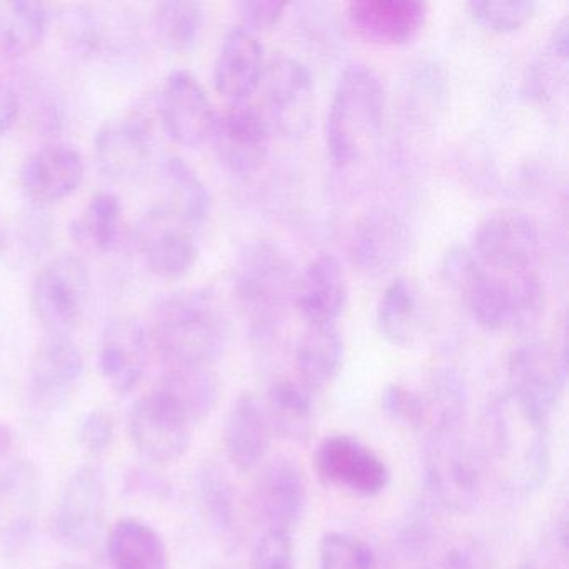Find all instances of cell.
Instances as JSON below:
<instances>
[{"label": "cell", "instance_id": "4316f807", "mask_svg": "<svg viewBox=\"0 0 569 569\" xmlns=\"http://www.w3.org/2000/svg\"><path fill=\"white\" fill-rule=\"evenodd\" d=\"M272 432L264 402L258 396L241 395L232 405L224 426V448L238 471L258 468L271 448Z\"/></svg>", "mask_w": 569, "mask_h": 569}, {"label": "cell", "instance_id": "277c9868", "mask_svg": "<svg viewBox=\"0 0 569 569\" xmlns=\"http://www.w3.org/2000/svg\"><path fill=\"white\" fill-rule=\"evenodd\" d=\"M298 269L278 242L256 239L239 251L232 269V291L249 335L268 342L284 325L295 305Z\"/></svg>", "mask_w": 569, "mask_h": 569}, {"label": "cell", "instance_id": "e0dca14e", "mask_svg": "<svg viewBox=\"0 0 569 569\" xmlns=\"http://www.w3.org/2000/svg\"><path fill=\"white\" fill-rule=\"evenodd\" d=\"M158 111L166 136L184 148L209 141L218 114L204 86L189 71H174L166 78Z\"/></svg>", "mask_w": 569, "mask_h": 569}, {"label": "cell", "instance_id": "5b68a950", "mask_svg": "<svg viewBox=\"0 0 569 569\" xmlns=\"http://www.w3.org/2000/svg\"><path fill=\"white\" fill-rule=\"evenodd\" d=\"M386 91L368 64H351L338 79L325 122L326 148L338 168L358 162L381 134Z\"/></svg>", "mask_w": 569, "mask_h": 569}, {"label": "cell", "instance_id": "4fadbf2b", "mask_svg": "<svg viewBox=\"0 0 569 569\" xmlns=\"http://www.w3.org/2000/svg\"><path fill=\"white\" fill-rule=\"evenodd\" d=\"M315 468L322 481L359 498H376L391 482L385 459L351 435L322 439L316 448Z\"/></svg>", "mask_w": 569, "mask_h": 569}, {"label": "cell", "instance_id": "f1b7e54d", "mask_svg": "<svg viewBox=\"0 0 569 569\" xmlns=\"http://www.w3.org/2000/svg\"><path fill=\"white\" fill-rule=\"evenodd\" d=\"M161 181L166 194L162 208L198 232L208 222L212 208L204 179L181 156H169L161 164Z\"/></svg>", "mask_w": 569, "mask_h": 569}, {"label": "cell", "instance_id": "ffe728a7", "mask_svg": "<svg viewBox=\"0 0 569 569\" xmlns=\"http://www.w3.org/2000/svg\"><path fill=\"white\" fill-rule=\"evenodd\" d=\"M148 326L131 315H119L106 322L99 342V371L109 388L129 395L138 388L148 368Z\"/></svg>", "mask_w": 569, "mask_h": 569}, {"label": "cell", "instance_id": "9a60e30c", "mask_svg": "<svg viewBox=\"0 0 569 569\" xmlns=\"http://www.w3.org/2000/svg\"><path fill=\"white\" fill-rule=\"evenodd\" d=\"M154 151V128L142 111L108 119L94 139V158L106 178L132 181L148 169Z\"/></svg>", "mask_w": 569, "mask_h": 569}, {"label": "cell", "instance_id": "d6986e66", "mask_svg": "<svg viewBox=\"0 0 569 569\" xmlns=\"http://www.w3.org/2000/svg\"><path fill=\"white\" fill-rule=\"evenodd\" d=\"M409 226L388 208L365 212L352 226L348 241L349 261L368 276L398 268L411 251Z\"/></svg>", "mask_w": 569, "mask_h": 569}, {"label": "cell", "instance_id": "52a82bcc", "mask_svg": "<svg viewBox=\"0 0 569 569\" xmlns=\"http://www.w3.org/2000/svg\"><path fill=\"white\" fill-rule=\"evenodd\" d=\"M89 272L74 256H59L42 266L32 281L29 305L48 336L71 338L84 319Z\"/></svg>", "mask_w": 569, "mask_h": 569}, {"label": "cell", "instance_id": "d4e9b609", "mask_svg": "<svg viewBox=\"0 0 569 569\" xmlns=\"http://www.w3.org/2000/svg\"><path fill=\"white\" fill-rule=\"evenodd\" d=\"M308 489L301 469L289 459L266 466L256 482L254 506L266 531L291 535L305 515Z\"/></svg>", "mask_w": 569, "mask_h": 569}, {"label": "cell", "instance_id": "836d02e7", "mask_svg": "<svg viewBox=\"0 0 569 569\" xmlns=\"http://www.w3.org/2000/svg\"><path fill=\"white\" fill-rule=\"evenodd\" d=\"M419 292L409 279L398 278L385 289L376 308V328L388 345L406 348L418 338Z\"/></svg>", "mask_w": 569, "mask_h": 569}, {"label": "cell", "instance_id": "e575fe53", "mask_svg": "<svg viewBox=\"0 0 569 569\" xmlns=\"http://www.w3.org/2000/svg\"><path fill=\"white\" fill-rule=\"evenodd\" d=\"M74 241L91 251H114L122 236V204L114 192H99L71 226Z\"/></svg>", "mask_w": 569, "mask_h": 569}, {"label": "cell", "instance_id": "ac0fdd59", "mask_svg": "<svg viewBox=\"0 0 569 569\" xmlns=\"http://www.w3.org/2000/svg\"><path fill=\"white\" fill-rule=\"evenodd\" d=\"M138 244L149 271L164 281L186 278L198 262L196 232L161 204L139 222Z\"/></svg>", "mask_w": 569, "mask_h": 569}, {"label": "cell", "instance_id": "6da1fadb", "mask_svg": "<svg viewBox=\"0 0 569 569\" xmlns=\"http://www.w3.org/2000/svg\"><path fill=\"white\" fill-rule=\"evenodd\" d=\"M549 422L529 415L509 392L486 408L476 445L486 479L515 498L535 495L551 468Z\"/></svg>", "mask_w": 569, "mask_h": 569}, {"label": "cell", "instance_id": "7dc6e473", "mask_svg": "<svg viewBox=\"0 0 569 569\" xmlns=\"http://www.w3.org/2000/svg\"><path fill=\"white\" fill-rule=\"evenodd\" d=\"M12 445H14V436H12L11 428L4 422H0V458L8 456Z\"/></svg>", "mask_w": 569, "mask_h": 569}, {"label": "cell", "instance_id": "8d00e7d4", "mask_svg": "<svg viewBox=\"0 0 569 569\" xmlns=\"http://www.w3.org/2000/svg\"><path fill=\"white\" fill-rule=\"evenodd\" d=\"M204 6L194 0H168L154 9L159 42L171 52H189L198 46L204 29Z\"/></svg>", "mask_w": 569, "mask_h": 569}, {"label": "cell", "instance_id": "f546056e", "mask_svg": "<svg viewBox=\"0 0 569 569\" xmlns=\"http://www.w3.org/2000/svg\"><path fill=\"white\" fill-rule=\"evenodd\" d=\"M156 389L194 428L214 411L221 382L211 368H168Z\"/></svg>", "mask_w": 569, "mask_h": 569}, {"label": "cell", "instance_id": "7a4b0ae2", "mask_svg": "<svg viewBox=\"0 0 569 569\" xmlns=\"http://www.w3.org/2000/svg\"><path fill=\"white\" fill-rule=\"evenodd\" d=\"M149 339L168 368H211L231 342V321L209 289H182L156 302Z\"/></svg>", "mask_w": 569, "mask_h": 569}, {"label": "cell", "instance_id": "bcb514c9", "mask_svg": "<svg viewBox=\"0 0 569 569\" xmlns=\"http://www.w3.org/2000/svg\"><path fill=\"white\" fill-rule=\"evenodd\" d=\"M549 51L556 59L566 62L569 52V21L568 16H562L555 28H552L551 38H549Z\"/></svg>", "mask_w": 569, "mask_h": 569}, {"label": "cell", "instance_id": "8992f818", "mask_svg": "<svg viewBox=\"0 0 569 569\" xmlns=\"http://www.w3.org/2000/svg\"><path fill=\"white\" fill-rule=\"evenodd\" d=\"M422 472L429 495L446 511L469 512L481 501L485 469L476 445L466 438L465 422L429 428Z\"/></svg>", "mask_w": 569, "mask_h": 569}, {"label": "cell", "instance_id": "2e32d148", "mask_svg": "<svg viewBox=\"0 0 569 569\" xmlns=\"http://www.w3.org/2000/svg\"><path fill=\"white\" fill-rule=\"evenodd\" d=\"M192 426L181 412L152 389L129 412V436L139 455L158 465L178 461L191 446Z\"/></svg>", "mask_w": 569, "mask_h": 569}, {"label": "cell", "instance_id": "c3c4849f", "mask_svg": "<svg viewBox=\"0 0 569 569\" xmlns=\"http://www.w3.org/2000/svg\"><path fill=\"white\" fill-rule=\"evenodd\" d=\"M58 569H91V568H88V566H82V565H66V566H61V568H58Z\"/></svg>", "mask_w": 569, "mask_h": 569}, {"label": "cell", "instance_id": "60d3db41", "mask_svg": "<svg viewBox=\"0 0 569 569\" xmlns=\"http://www.w3.org/2000/svg\"><path fill=\"white\" fill-rule=\"evenodd\" d=\"M252 569H296L292 536L288 532L266 531L252 551Z\"/></svg>", "mask_w": 569, "mask_h": 569}, {"label": "cell", "instance_id": "7c38bea8", "mask_svg": "<svg viewBox=\"0 0 569 569\" xmlns=\"http://www.w3.org/2000/svg\"><path fill=\"white\" fill-rule=\"evenodd\" d=\"M108 511V486L101 471L92 466L76 469L56 509L54 529L59 541L76 551L92 548L104 535Z\"/></svg>", "mask_w": 569, "mask_h": 569}, {"label": "cell", "instance_id": "7402d4cb", "mask_svg": "<svg viewBox=\"0 0 569 569\" xmlns=\"http://www.w3.org/2000/svg\"><path fill=\"white\" fill-rule=\"evenodd\" d=\"M84 172V159L74 146L51 142L26 159L19 181L26 198L39 204H54L81 188Z\"/></svg>", "mask_w": 569, "mask_h": 569}, {"label": "cell", "instance_id": "f6af8a7d", "mask_svg": "<svg viewBox=\"0 0 569 569\" xmlns=\"http://www.w3.org/2000/svg\"><path fill=\"white\" fill-rule=\"evenodd\" d=\"M21 116V99L18 92L0 82V136L8 134Z\"/></svg>", "mask_w": 569, "mask_h": 569}, {"label": "cell", "instance_id": "83f0119b", "mask_svg": "<svg viewBox=\"0 0 569 569\" xmlns=\"http://www.w3.org/2000/svg\"><path fill=\"white\" fill-rule=\"evenodd\" d=\"M345 365V338L338 326H308L295 349L296 381L311 395L326 391Z\"/></svg>", "mask_w": 569, "mask_h": 569}, {"label": "cell", "instance_id": "603a6c76", "mask_svg": "<svg viewBox=\"0 0 569 569\" xmlns=\"http://www.w3.org/2000/svg\"><path fill=\"white\" fill-rule=\"evenodd\" d=\"M264 66V46L258 34L244 26H234L222 39L216 56L212 72L216 91L229 106L249 102L261 84Z\"/></svg>", "mask_w": 569, "mask_h": 569}, {"label": "cell", "instance_id": "1f68e13d", "mask_svg": "<svg viewBox=\"0 0 569 569\" xmlns=\"http://www.w3.org/2000/svg\"><path fill=\"white\" fill-rule=\"evenodd\" d=\"M51 8L34 0H0V52L19 58L41 48L51 28Z\"/></svg>", "mask_w": 569, "mask_h": 569}, {"label": "cell", "instance_id": "ba28073f", "mask_svg": "<svg viewBox=\"0 0 569 569\" xmlns=\"http://www.w3.org/2000/svg\"><path fill=\"white\" fill-rule=\"evenodd\" d=\"M566 346L552 349L528 339L512 349L508 359L509 395L535 418L549 422L565 396Z\"/></svg>", "mask_w": 569, "mask_h": 569}, {"label": "cell", "instance_id": "484cf974", "mask_svg": "<svg viewBox=\"0 0 569 569\" xmlns=\"http://www.w3.org/2000/svg\"><path fill=\"white\" fill-rule=\"evenodd\" d=\"M348 279L336 256H318L299 276L295 306L306 326L336 325L348 306Z\"/></svg>", "mask_w": 569, "mask_h": 569}, {"label": "cell", "instance_id": "d6a6232c", "mask_svg": "<svg viewBox=\"0 0 569 569\" xmlns=\"http://www.w3.org/2000/svg\"><path fill=\"white\" fill-rule=\"evenodd\" d=\"M272 432L296 442H306L315 431L312 395L296 379H276L264 402Z\"/></svg>", "mask_w": 569, "mask_h": 569}, {"label": "cell", "instance_id": "ee69618b", "mask_svg": "<svg viewBox=\"0 0 569 569\" xmlns=\"http://www.w3.org/2000/svg\"><path fill=\"white\" fill-rule=\"evenodd\" d=\"M441 569H489L485 555L476 546L462 542L446 552Z\"/></svg>", "mask_w": 569, "mask_h": 569}, {"label": "cell", "instance_id": "44dd1931", "mask_svg": "<svg viewBox=\"0 0 569 569\" xmlns=\"http://www.w3.org/2000/svg\"><path fill=\"white\" fill-rule=\"evenodd\" d=\"M41 499L34 462L18 459L0 466V546L12 551L31 539Z\"/></svg>", "mask_w": 569, "mask_h": 569}, {"label": "cell", "instance_id": "4dcf8cb0", "mask_svg": "<svg viewBox=\"0 0 569 569\" xmlns=\"http://www.w3.org/2000/svg\"><path fill=\"white\" fill-rule=\"evenodd\" d=\"M112 569H169V552L162 536L148 522L119 519L108 535Z\"/></svg>", "mask_w": 569, "mask_h": 569}, {"label": "cell", "instance_id": "8fae6325", "mask_svg": "<svg viewBox=\"0 0 569 569\" xmlns=\"http://www.w3.org/2000/svg\"><path fill=\"white\" fill-rule=\"evenodd\" d=\"M84 358L71 338L46 336L36 349L28 372L29 408L36 418L48 419L61 411L81 385Z\"/></svg>", "mask_w": 569, "mask_h": 569}, {"label": "cell", "instance_id": "d590c367", "mask_svg": "<svg viewBox=\"0 0 569 569\" xmlns=\"http://www.w3.org/2000/svg\"><path fill=\"white\" fill-rule=\"evenodd\" d=\"M196 498L208 525L219 536H231L238 522L236 491L218 465L206 462L196 472Z\"/></svg>", "mask_w": 569, "mask_h": 569}, {"label": "cell", "instance_id": "7bdbcfd3", "mask_svg": "<svg viewBox=\"0 0 569 569\" xmlns=\"http://www.w3.org/2000/svg\"><path fill=\"white\" fill-rule=\"evenodd\" d=\"M288 8V2L276 0H241L236 4L241 16V26L256 34L278 26Z\"/></svg>", "mask_w": 569, "mask_h": 569}, {"label": "cell", "instance_id": "5bb4252c", "mask_svg": "<svg viewBox=\"0 0 569 569\" xmlns=\"http://www.w3.org/2000/svg\"><path fill=\"white\" fill-rule=\"evenodd\" d=\"M271 124L262 109L244 102L216 114L209 141L219 162L236 176L254 174L271 149Z\"/></svg>", "mask_w": 569, "mask_h": 569}, {"label": "cell", "instance_id": "cb8c5ba5", "mask_svg": "<svg viewBox=\"0 0 569 569\" xmlns=\"http://www.w3.org/2000/svg\"><path fill=\"white\" fill-rule=\"evenodd\" d=\"M428 6L415 0H352L348 21L356 34L371 44L405 46L425 28Z\"/></svg>", "mask_w": 569, "mask_h": 569}, {"label": "cell", "instance_id": "9c48e42d", "mask_svg": "<svg viewBox=\"0 0 569 569\" xmlns=\"http://www.w3.org/2000/svg\"><path fill=\"white\" fill-rule=\"evenodd\" d=\"M471 254L479 264L501 276L538 272L541 236L531 216L501 211L488 216L472 236Z\"/></svg>", "mask_w": 569, "mask_h": 569}, {"label": "cell", "instance_id": "74e56055", "mask_svg": "<svg viewBox=\"0 0 569 569\" xmlns=\"http://www.w3.org/2000/svg\"><path fill=\"white\" fill-rule=\"evenodd\" d=\"M319 569H376V556L358 536L329 531L319 542Z\"/></svg>", "mask_w": 569, "mask_h": 569}, {"label": "cell", "instance_id": "ab89813d", "mask_svg": "<svg viewBox=\"0 0 569 569\" xmlns=\"http://www.w3.org/2000/svg\"><path fill=\"white\" fill-rule=\"evenodd\" d=\"M381 409L386 418L412 431H421L429 426V405L426 396L399 382L386 386L381 392Z\"/></svg>", "mask_w": 569, "mask_h": 569}, {"label": "cell", "instance_id": "3957f363", "mask_svg": "<svg viewBox=\"0 0 569 569\" xmlns=\"http://www.w3.org/2000/svg\"><path fill=\"white\" fill-rule=\"evenodd\" d=\"M442 279L462 296L472 319L485 331L528 328L545 309V284L538 272L501 276L476 261L469 249L452 248L442 259Z\"/></svg>", "mask_w": 569, "mask_h": 569}, {"label": "cell", "instance_id": "f35d334b", "mask_svg": "<svg viewBox=\"0 0 569 569\" xmlns=\"http://www.w3.org/2000/svg\"><path fill=\"white\" fill-rule=\"evenodd\" d=\"M532 0H472L468 9L471 18L488 31L508 34L531 21L536 12Z\"/></svg>", "mask_w": 569, "mask_h": 569}, {"label": "cell", "instance_id": "b9f144b4", "mask_svg": "<svg viewBox=\"0 0 569 569\" xmlns=\"http://www.w3.org/2000/svg\"><path fill=\"white\" fill-rule=\"evenodd\" d=\"M116 426L111 415L102 409L86 412L78 422V439L88 451L99 455L111 448L114 441Z\"/></svg>", "mask_w": 569, "mask_h": 569}, {"label": "cell", "instance_id": "30bf717a", "mask_svg": "<svg viewBox=\"0 0 569 569\" xmlns=\"http://www.w3.org/2000/svg\"><path fill=\"white\" fill-rule=\"evenodd\" d=\"M264 116L271 129L286 138H301L315 118L316 91L311 71L299 59L278 54L262 72Z\"/></svg>", "mask_w": 569, "mask_h": 569}]
</instances>
